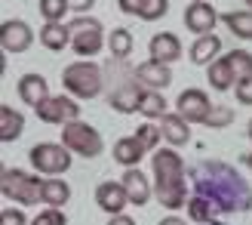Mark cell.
<instances>
[{
	"label": "cell",
	"instance_id": "obj_1",
	"mask_svg": "<svg viewBox=\"0 0 252 225\" xmlns=\"http://www.w3.org/2000/svg\"><path fill=\"white\" fill-rule=\"evenodd\" d=\"M191 194L212 201L221 216H237L252 210V185L224 160H200L191 170Z\"/></svg>",
	"mask_w": 252,
	"mask_h": 225
},
{
	"label": "cell",
	"instance_id": "obj_2",
	"mask_svg": "<svg viewBox=\"0 0 252 225\" xmlns=\"http://www.w3.org/2000/svg\"><path fill=\"white\" fill-rule=\"evenodd\" d=\"M151 170H154V197L163 204V210L175 213V210L188 207V201H191L188 167H185V157L172 145L157 148L154 157H151Z\"/></svg>",
	"mask_w": 252,
	"mask_h": 225
},
{
	"label": "cell",
	"instance_id": "obj_3",
	"mask_svg": "<svg viewBox=\"0 0 252 225\" xmlns=\"http://www.w3.org/2000/svg\"><path fill=\"white\" fill-rule=\"evenodd\" d=\"M62 86L74 99H95L105 90V71L95 62L80 59V62H74V65H68L62 71Z\"/></svg>",
	"mask_w": 252,
	"mask_h": 225
},
{
	"label": "cell",
	"instance_id": "obj_4",
	"mask_svg": "<svg viewBox=\"0 0 252 225\" xmlns=\"http://www.w3.org/2000/svg\"><path fill=\"white\" fill-rule=\"evenodd\" d=\"M43 182L37 173H25L16 167H3L0 173V188H3V197L16 201L19 207H37L43 201Z\"/></svg>",
	"mask_w": 252,
	"mask_h": 225
},
{
	"label": "cell",
	"instance_id": "obj_5",
	"mask_svg": "<svg viewBox=\"0 0 252 225\" xmlns=\"http://www.w3.org/2000/svg\"><path fill=\"white\" fill-rule=\"evenodd\" d=\"M68 28H71V49H74L80 59H95L98 53H102V46L108 43V40H105L102 22L93 19V16H77V19H71Z\"/></svg>",
	"mask_w": 252,
	"mask_h": 225
},
{
	"label": "cell",
	"instance_id": "obj_6",
	"mask_svg": "<svg viewBox=\"0 0 252 225\" xmlns=\"http://www.w3.org/2000/svg\"><path fill=\"white\" fill-rule=\"evenodd\" d=\"M62 145L71 154H80V157H98L105 151L102 133L95 127H90V123H83V120H68L62 127Z\"/></svg>",
	"mask_w": 252,
	"mask_h": 225
},
{
	"label": "cell",
	"instance_id": "obj_7",
	"mask_svg": "<svg viewBox=\"0 0 252 225\" xmlns=\"http://www.w3.org/2000/svg\"><path fill=\"white\" fill-rule=\"evenodd\" d=\"M28 160L40 176H62L71 170V151L62 142H37L28 151Z\"/></svg>",
	"mask_w": 252,
	"mask_h": 225
},
{
	"label": "cell",
	"instance_id": "obj_8",
	"mask_svg": "<svg viewBox=\"0 0 252 225\" xmlns=\"http://www.w3.org/2000/svg\"><path fill=\"white\" fill-rule=\"evenodd\" d=\"M34 114L40 117L43 123H53V127H65L68 120H77L80 105L74 102L68 93H65V96H49V99H43V102L34 108Z\"/></svg>",
	"mask_w": 252,
	"mask_h": 225
},
{
	"label": "cell",
	"instance_id": "obj_9",
	"mask_svg": "<svg viewBox=\"0 0 252 225\" xmlns=\"http://www.w3.org/2000/svg\"><path fill=\"white\" fill-rule=\"evenodd\" d=\"M175 111H179L188 123H206V117L212 114V102L203 90L188 86V90H182L179 99H175Z\"/></svg>",
	"mask_w": 252,
	"mask_h": 225
},
{
	"label": "cell",
	"instance_id": "obj_10",
	"mask_svg": "<svg viewBox=\"0 0 252 225\" xmlns=\"http://www.w3.org/2000/svg\"><path fill=\"white\" fill-rule=\"evenodd\" d=\"M31 43H34V31L28 22L6 19L0 25V46H3V53H25Z\"/></svg>",
	"mask_w": 252,
	"mask_h": 225
},
{
	"label": "cell",
	"instance_id": "obj_11",
	"mask_svg": "<svg viewBox=\"0 0 252 225\" xmlns=\"http://www.w3.org/2000/svg\"><path fill=\"white\" fill-rule=\"evenodd\" d=\"M132 77L142 83L145 90H166V86L172 83V68L163 65V62L148 59V62H142V65L132 68Z\"/></svg>",
	"mask_w": 252,
	"mask_h": 225
},
{
	"label": "cell",
	"instance_id": "obj_12",
	"mask_svg": "<svg viewBox=\"0 0 252 225\" xmlns=\"http://www.w3.org/2000/svg\"><path fill=\"white\" fill-rule=\"evenodd\" d=\"M221 16L216 9L209 6V0H200V3H188L185 9V28L191 31V34H212V28H216V22Z\"/></svg>",
	"mask_w": 252,
	"mask_h": 225
},
{
	"label": "cell",
	"instance_id": "obj_13",
	"mask_svg": "<svg viewBox=\"0 0 252 225\" xmlns=\"http://www.w3.org/2000/svg\"><path fill=\"white\" fill-rule=\"evenodd\" d=\"M95 204H98V210H105V213H111V216L123 213V210L129 207V194H126V185H123V182H114V179L102 182V185L95 188Z\"/></svg>",
	"mask_w": 252,
	"mask_h": 225
},
{
	"label": "cell",
	"instance_id": "obj_14",
	"mask_svg": "<svg viewBox=\"0 0 252 225\" xmlns=\"http://www.w3.org/2000/svg\"><path fill=\"white\" fill-rule=\"evenodd\" d=\"M142 99H145V90L132 80H123L120 86H114L108 96V105L120 111V114H135L138 108H142Z\"/></svg>",
	"mask_w": 252,
	"mask_h": 225
},
{
	"label": "cell",
	"instance_id": "obj_15",
	"mask_svg": "<svg viewBox=\"0 0 252 225\" xmlns=\"http://www.w3.org/2000/svg\"><path fill=\"white\" fill-rule=\"evenodd\" d=\"M148 53H151V59L154 62H163V65H172V62H179L182 59V40L175 37L172 31H160V34H154L148 40Z\"/></svg>",
	"mask_w": 252,
	"mask_h": 225
},
{
	"label": "cell",
	"instance_id": "obj_16",
	"mask_svg": "<svg viewBox=\"0 0 252 225\" xmlns=\"http://www.w3.org/2000/svg\"><path fill=\"white\" fill-rule=\"evenodd\" d=\"M16 93H19V99H22L25 105L37 108L43 99H49V83H46L43 74H34V71H31V74H22V77H19Z\"/></svg>",
	"mask_w": 252,
	"mask_h": 225
},
{
	"label": "cell",
	"instance_id": "obj_17",
	"mask_svg": "<svg viewBox=\"0 0 252 225\" xmlns=\"http://www.w3.org/2000/svg\"><path fill=\"white\" fill-rule=\"evenodd\" d=\"M160 133H163V139H166V145H172V148H182V145H188L191 142V123H188L179 111H166V114L160 117Z\"/></svg>",
	"mask_w": 252,
	"mask_h": 225
},
{
	"label": "cell",
	"instance_id": "obj_18",
	"mask_svg": "<svg viewBox=\"0 0 252 225\" xmlns=\"http://www.w3.org/2000/svg\"><path fill=\"white\" fill-rule=\"evenodd\" d=\"M120 182L126 185V194H129V204H132V207H145L151 197H154V185H151L148 176H145L142 170H135V167L126 170Z\"/></svg>",
	"mask_w": 252,
	"mask_h": 225
},
{
	"label": "cell",
	"instance_id": "obj_19",
	"mask_svg": "<svg viewBox=\"0 0 252 225\" xmlns=\"http://www.w3.org/2000/svg\"><path fill=\"white\" fill-rule=\"evenodd\" d=\"M206 80H209V86L216 93H224V90H234L240 77H237V71L228 62V56H219L216 62H209V65H206Z\"/></svg>",
	"mask_w": 252,
	"mask_h": 225
},
{
	"label": "cell",
	"instance_id": "obj_20",
	"mask_svg": "<svg viewBox=\"0 0 252 225\" xmlns=\"http://www.w3.org/2000/svg\"><path fill=\"white\" fill-rule=\"evenodd\" d=\"M188 213H191V219L200 222V225H228L224 216H221V210L212 201H206V197H200V194H191V201H188Z\"/></svg>",
	"mask_w": 252,
	"mask_h": 225
},
{
	"label": "cell",
	"instance_id": "obj_21",
	"mask_svg": "<svg viewBox=\"0 0 252 225\" xmlns=\"http://www.w3.org/2000/svg\"><path fill=\"white\" fill-rule=\"evenodd\" d=\"M142 157H145V145L138 142V136H123V139L114 142V164L129 170L135 164H142Z\"/></svg>",
	"mask_w": 252,
	"mask_h": 225
},
{
	"label": "cell",
	"instance_id": "obj_22",
	"mask_svg": "<svg viewBox=\"0 0 252 225\" xmlns=\"http://www.w3.org/2000/svg\"><path fill=\"white\" fill-rule=\"evenodd\" d=\"M219 53H221V37L219 34H200L191 43V62L194 65H209V62L219 59Z\"/></svg>",
	"mask_w": 252,
	"mask_h": 225
},
{
	"label": "cell",
	"instance_id": "obj_23",
	"mask_svg": "<svg viewBox=\"0 0 252 225\" xmlns=\"http://www.w3.org/2000/svg\"><path fill=\"white\" fill-rule=\"evenodd\" d=\"M40 43L53 53H62L65 46H71V28L62 22H46L40 28Z\"/></svg>",
	"mask_w": 252,
	"mask_h": 225
},
{
	"label": "cell",
	"instance_id": "obj_24",
	"mask_svg": "<svg viewBox=\"0 0 252 225\" xmlns=\"http://www.w3.org/2000/svg\"><path fill=\"white\" fill-rule=\"evenodd\" d=\"M22 130H25V114H19L9 105L0 108V142H16Z\"/></svg>",
	"mask_w": 252,
	"mask_h": 225
},
{
	"label": "cell",
	"instance_id": "obj_25",
	"mask_svg": "<svg viewBox=\"0 0 252 225\" xmlns=\"http://www.w3.org/2000/svg\"><path fill=\"white\" fill-rule=\"evenodd\" d=\"M221 22L228 25V31L240 40H252V9H231L221 12Z\"/></svg>",
	"mask_w": 252,
	"mask_h": 225
},
{
	"label": "cell",
	"instance_id": "obj_26",
	"mask_svg": "<svg viewBox=\"0 0 252 225\" xmlns=\"http://www.w3.org/2000/svg\"><path fill=\"white\" fill-rule=\"evenodd\" d=\"M68 201H71V185L62 179V176H49V179L43 182V204L62 210Z\"/></svg>",
	"mask_w": 252,
	"mask_h": 225
},
{
	"label": "cell",
	"instance_id": "obj_27",
	"mask_svg": "<svg viewBox=\"0 0 252 225\" xmlns=\"http://www.w3.org/2000/svg\"><path fill=\"white\" fill-rule=\"evenodd\" d=\"M132 31H126V28H114L108 34V49H111V56H114L117 62H126L132 56Z\"/></svg>",
	"mask_w": 252,
	"mask_h": 225
},
{
	"label": "cell",
	"instance_id": "obj_28",
	"mask_svg": "<svg viewBox=\"0 0 252 225\" xmlns=\"http://www.w3.org/2000/svg\"><path fill=\"white\" fill-rule=\"evenodd\" d=\"M166 99L160 96V90H145V99H142V108H138V114H145L151 120H160L166 114Z\"/></svg>",
	"mask_w": 252,
	"mask_h": 225
},
{
	"label": "cell",
	"instance_id": "obj_29",
	"mask_svg": "<svg viewBox=\"0 0 252 225\" xmlns=\"http://www.w3.org/2000/svg\"><path fill=\"white\" fill-rule=\"evenodd\" d=\"M138 142L145 145V151H157L160 142H163V133H160V123H142V127L135 130Z\"/></svg>",
	"mask_w": 252,
	"mask_h": 225
},
{
	"label": "cell",
	"instance_id": "obj_30",
	"mask_svg": "<svg viewBox=\"0 0 252 225\" xmlns=\"http://www.w3.org/2000/svg\"><path fill=\"white\" fill-rule=\"evenodd\" d=\"M224 56H228V62L234 65L237 77H249L252 74V53L249 49H231V53H224Z\"/></svg>",
	"mask_w": 252,
	"mask_h": 225
},
{
	"label": "cell",
	"instance_id": "obj_31",
	"mask_svg": "<svg viewBox=\"0 0 252 225\" xmlns=\"http://www.w3.org/2000/svg\"><path fill=\"white\" fill-rule=\"evenodd\" d=\"M68 0H40V16L46 22H62L68 16Z\"/></svg>",
	"mask_w": 252,
	"mask_h": 225
},
{
	"label": "cell",
	"instance_id": "obj_32",
	"mask_svg": "<svg viewBox=\"0 0 252 225\" xmlns=\"http://www.w3.org/2000/svg\"><path fill=\"white\" fill-rule=\"evenodd\" d=\"M231 123H234V111L228 105H216L203 127H209V130H224V127H231Z\"/></svg>",
	"mask_w": 252,
	"mask_h": 225
},
{
	"label": "cell",
	"instance_id": "obj_33",
	"mask_svg": "<svg viewBox=\"0 0 252 225\" xmlns=\"http://www.w3.org/2000/svg\"><path fill=\"white\" fill-rule=\"evenodd\" d=\"M31 225H68V216L62 213L59 207H46L43 213H37L31 219Z\"/></svg>",
	"mask_w": 252,
	"mask_h": 225
},
{
	"label": "cell",
	"instance_id": "obj_34",
	"mask_svg": "<svg viewBox=\"0 0 252 225\" xmlns=\"http://www.w3.org/2000/svg\"><path fill=\"white\" fill-rule=\"evenodd\" d=\"M166 9H169V0H145V9H142V16H138V19L157 22V19L166 16Z\"/></svg>",
	"mask_w": 252,
	"mask_h": 225
},
{
	"label": "cell",
	"instance_id": "obj_35",
	"mask_svg": "<svg viewBox=\"0 0 252 225\" xmlns=\"http://www.w3.org/2000/svg\"><path fill=\"white\" fill-rule=\"evenodd\" d=\"M0 225H31L25 207H3L0 210Z\"/></svg>",
	"mask_w": 252,
	"mask_h": 225
},
{
	"label": "cell",
	"instance_id": "obj_36",
	"mask_svg": "<svg viewBox=\"0 0 252 225\" xmlns=\"http://www.w3.org/2000/svg\"><path fill=\"white\" fill-rule=\"evenodd\" d=\"M234 96H237V102H240V105H249V108H252V74H249V77H240V80H237Z\"/></svg>",
	"mask_w": 252,
	"mask_h": 225
},
{
	"label": "cell",
	"instance_id": "obj_37",
	"mask_svg": "<svg viewBox=\"0 0 252 225\" xmlns=\"http://www.w3.org/2000/svg\"><path fill=\"white\" fill-rule=\"evenodd\" d=\"M120 12H126V16H142L145 9V0H117Z\"/></svg>",
	"mask_w": 252,
	"mask_h": 225
},
{
	"label": "cell",
	"instance_id": "obj_38",
	"mask_svg": "<svg viewBox=\"0 0 252 225\" xmlns=\"http://www.w3.org/2000/svg\"><path fill=\"white\" fill-rule=\"evenodd\" d=\"M68 6H71V12L83 16V12H90V9L95 6V0H68Z\"/></svg>",
	"mask_w": 252,
	"mask_h": 225
},
{
	"label": "cell",
	"instance_id": "obj_39",
	"mask_svg": "<svg viewBox=\"0 0 252 225\" xmlns=\"http://www.w3.org/2000/svg\"><path fill=\"white\" fill-rule=\"evenodd\" d=\"M108 225H135V219H132V216H126V213H117V216H111V219H108Z\"/></svg>",
	"mask_w": 252,
	"mask_h": 225
},
{
	"label": "cell",
	"instance_id": "obj_40",
	"mask_svg": "<svg viewBox=\"0 0 252 225\" xmlns=\"http://www.w3.org/2000/svg\"><path fill=\"white\" fill-rule=\"evenodd\" d=\"M157 225H188V222H185L182 216H166V219H160Z\"/></svg>",
	"mask_w": 252,
	"mask_h": 225
},
{
	"label": "cell",
	"instance_id": "obj_41",
	"mask_svg": "<svg viewBox=\"0 0 252 225\" xmlns=\"http://www.w3.org/2000/svg\"><path fill=\"white\" fill-rule=\"evenodd\" d=\"M240 160H243V164H246V167H249V170H252V151H246V154H243V157H240Z\"/></svg>",
	"mask_w": 252,
	"mask_h": 225
},
{
	"label": "cell",
	"instance_id": "obj_42",
	"mask_svg": "<svg viewBox=\"0 0 252 225\" xmlns=\"http://www.w3.org/2000/svg\"><path fill=\"white\" fill-rule=\"evenodd\" d=\"M246 136H249V139H252V120H249V127H246Z\"/></svg>",
	"mask_w": 252,
	"mask_h": 225
},
{
	"label": "cell",
	"instance_id": "obj_43",
	"mask_svg": "<svg viewBox=\"0 0 252 225\" xmlns=\"http://www.w3.org/2000/svg\"><path fill=\"white\" fill-rule=\"evenodd\" d=\"M243 3H246V9H252V0H243Z\"/></svg>",
	"mask_w": 252,
	"mask_h": 225
},
{
	"label": "cell",
	"instance_id": "obj_44",
	"mask_svg": "<svg viewBox=\"0 0 252 225\" xmlns=\"http://www.w3.org/2000/svg\"><path fill=\"white\" fill-rule=\"evenodd\" d=\"M191 3H200V0H191Z\"/></svg>",
	"mask_w": 252,
	"mask_h": 225
}]
</instances>
